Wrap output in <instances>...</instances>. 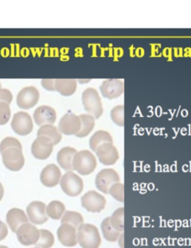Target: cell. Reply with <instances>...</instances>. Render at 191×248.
<instances>
[{"label":"cell","mask_w":191,"mask_h":248,"mask_svg":"<svg viewBox=\"0 0 191 248\" xmlns=\"http://www.w3.org/2000/svg\"><path fill=\"white\" fill-rule=\"evenodd\" d=\"M77 240L82 248H99L102 242L98 228L89 223L77 229Z\"/></svg>","instance_id":"6da1fadb"},{"label":"cell","mask_w":191,"mask_h":248,"mask_svg":"<svg viewBox=\"0 0 191 248\" xmlns=\"http://www.w3.org/2000/svg\"><path fill=\"white\" fill-rule=\"evenodd\" d=\"M82 104L85 111L95 119H99L103 113L102 101L98 91L89 88L82 93Z\"/></svg>","instance_id":"7a4b0ae2"},{"label":"cell","mask_w":191,"mask_h":248,"mask_svg":"<svg viewBox=\"0 0 191 248\" xmlns=\"http://www.w3.org/2000/svg\"><path fill=\"white\" fill-rule=\"evenodd\" d=\"M73 168L80 175H90L96 169V158L89 151L78 152L73 157Z\"/></svg>","instance_id":"3957f363"},{"label":"cell","mask_w":191,"mask_h":248,"mask_svg":"<svg viewBox=\"0 0 191 248\" xmlns=\"http://www.w3.org/2000/svg\"><path fill=\"white\" fill-rule=\"evenodd\" d=\"M60 184L63 192L69 197H77L83 191V181L72 171L66 172L61 177Z\"/></svg>","instance_id":"277c9868"},{"label":"cell","mask_w":191,"mask_h":248,"mask_svg":"<svg viewBox=\"0 0 191 248\" xmlns=\"http://www.w3.org/2000/svg\"><path fill=\"white\" fill-rule=\"evenodd\" d=\"M1 154L2 162L7 169L17 172L24 168L25 159L21 149L18 148H10Z\"/></svg>","instance_id":"5b68a950"},{"label":"cell","mask_w":191,"mask_h":248,"mask_svg":"<svg viewBox=\"0 0 191 248\" xmlns=\"http://www.w3.org/2000/svg\"><path fill=\"white\" fill-rule=\"evenodd\" d=\"M120 182V177L117 171L111 168L103 169L98 172L95 178V185L101 192L108 194L114 184Z\"/></svg>","instance_id":"8992f818"},{"label":"cell","mask_w":191,"mask_h":248,"mask_svg":"<svg viewBox=\"0 0 191 248\" xmlns=\"http://www.w3.org/2000/svg\"><path fill=\"white\" fill-rule=\"evenodd\" d=\"M82 206L90 213H100L105 209L106 200L95 191H89L81 198Z\"/></svg>","instance_id":"52a82bcc"},{"label":"cell","mask_w":191,"mask_h":248,"mask_svg":"<svg viewBox=\"0 0 191 248\" xmlns=\"http://www.w3.org/2000/svg\"><path fill=\"white\" fill-rule=\"evenodd\" d=\"M11 127L16 134L25 136L31 133L34 124L32 119L28 113L19 111L14 114Z\"/></svg>","instance_id":"ba28073f"},{"label":"cell","mask_w":191,"mask_h":248,"mask_svg":"<svg viewBox=\"0 0 191 248\" xmlns=\"http://www.w3.org/2000/svg\"><path fill=\"white\" fill-rule=\"evenodd\" d=\"M40 92L35 87L23 88L17 95V105L22 109H29L38 103Z\"/></svg>","instance_id":"9c48e42d"},{"label":"cell","mask_w":191,"mask_h":248,"mask_svg":"<svg viewBox=\"0 0 191 248\" xmlns=\"http://www.w3.org/2000/svg\"><path fill=\"white\" fill-rule=\"evenodd\" d=\"M53 142L48 138L40 136L33 142L31 153L34 157L40 160H44L50 157L53 151Z\"/></svg>","instance_id":"30bf717a"},{"label":"cell","mask_w":191,"mask_h":248,"mask_svg":"<svg viewBox=\"0 0 191 248\" xmlns=\"http://www.w3.org/2000/svg\"><path fill=\"white\" fill-rule=\"evenodd\" d=\"M17 238L24 246L36 245L40 239V230L31 223H27L18 228L16 232Z\"/></svg>","instance_id":"8fae6325"},{"label":"cell","mask_w":191,"mask_h":248,"mask_svg":"<svg viewBox=\"0 0 191 248\" xmlns=\"http://www.w3.org/2000/svg\"><path fill=\"white\" fill-rule=\"evenodd\" d=\"M80 117L72 113L65 114L59 122V131L66 136H76L81 130Z\"/></svg>","instance_id":"7c38bea8"},{"label":"cell","mask_w":191,"mask_h":248,"mask_svg":"<svg viewBox=\"0 0 191 248\" xmlns=\"http://www.w3.org/2000/svg\"><path fill=\"white\" fill-rule=\"evenodd\" d=\"M100 90L104 98L116 99L124 93V82L118 79H105L101 84Z\"/></svg>","instance_id":"4fadbf2b"},{"label":"cell","mask_w":191,"mask_h":248,"mask_svg":"<svg viewBox=\"0 0 191 248\" xmlns=\"http://www.w3.org/2000/svg\"><path fill=\"white\" fill-rule=\"evenodd\" d=\"M47 206L43 202L34 201L30 203L27 208L28 218L33 224L42 225L48 220L46 212Z\"/></svg>","instance_id":"5bb4252c"},{"label":"cell","mask_w":191,"mask_h":248,"mask_svg":"<svg viewBox=\"0 0 191 248\" xmlns=\"http://www.w3.org/2000/svg\"><path fill=\"white\" fill-rule=\"evenodd\" d=\"M95 152L100 162L107 166L114 165L119 159L118 150L113 143H103L98 148Z\"/></svg>","instance_id":"9a60e30c"},{"label":"cell","mask_w":191,"mask_h":248,"mask_svg":"<svg viewBox=\"0 0 191 248\" xmlns=\"http://www.w3.org/2000/svg\"><path fill=\"white\" fill-rule=\"evenodd\" d=\"M57 235L59 242L63 246L72 248L77 245V229L72 225L62 223L58 229Z\"/></svg>","instance_id":"2e32d148"},{"label":"cell","mask_w":191,"mask_h":248,"mask_svg":"<svg viewBox=\"0 0 191 248\" xmlns=\"http://www.w3.org/2000/svg\"><path fill=\"white\" fill-rule=\"evenodd\" d=\"M61 179V172L59 167L55 164L46 166L40 174V181L46 187L52 188L60 184Z\"/></svg>","instance_id":"e0dca14e"},{"label":"cell","mask_w":191,"mask_h":248,"mask_svg":"<svg viewBox=\"0 0 191 248\" xmlns=\"http://www.w3.org/2000/svg\"><path fill=\"white\" fill-rule=\"evenodd\" d=\"M34 120L39 126L54 124L56 120V111L49 106H41L34 111Z\"/></svg>","instance_id":"ac0fdd59"},{"label":"cell","mask_w":191,"mask_h":248,"mask_svg":"<svg viewBox=\"0 0 191 248\" xmlns=\"http://www.w3.org/2000/svg\"><path fill=\"white\" fill-rule=\"evenodd\" d=\"M7 223L11 231L16 233L20 226L29 223V218L24 210L18 208H13L7 213Z\"/></svg>","instance_id":"d6986e66"},{"label":"cell","mask_w":191,"mask_h":248,"mask_svg":"<svg viewBox=\"0 0 191 248\" xmlns=\"http://www.w3.org/2000/svg\"><path fill=\"white\" fill-rule=\"evenodd\" d=\"M77 151L72 147H64L59 151L57 155L58 163L60 165V168H63L65 170H73V160Z\"/></svg>","instance_id":"ffe728a7"},{"label":"cell","mask_w":191,"mask_h":248,"mask_svg":"<svg viewBox=\"0 0 191 248\" xmlns=\"http://www.w3.org/2000/svg\"><path fill=\"white\" fill-rule=\"evenodd\" d=\"M77 88V82L73 79H55L56 91L63 96H70L74 94Z\"/></svg>","instance_id":"44dd1931"},{"label":"cell","mask_w":191,"mask_h":248,"mask_svg":"<svg viewBox=\"0 0 191 248\" xmlns=\"http://www.w3.org/2000/svg\"><path fill=\"white\" fill-rule=\"evenodd\" d=\"M44 136L48 138L53 142V145H57L60 143L62 139V136L60 132L57 127H55L53 124H45L41 126L37 131V137Z\"/></svg>","instance_id":"7402d4cb"},{"label":"cell","mask_w":191,"mask_h":248,"mask_svg":"<svg viewBox=\"0 0 191 248\" xmlns=\"http://www.w3.org/2000/svg\"><path fill=\"white\" fill-rule=\"evenodd\" d=\"M106 143H113L112 136L105 130H98L89 139V147L93 152H96L100 146Z\"/></svg>","instance_id":"603a6c76"},{"label":"cell","mask_w":191,"mask_h":248,"mask_svg":"<svg viewBox=\"0 0 191 248\" xmlns=\"http://www.w3.org/2000/svg\"><path fill=\"white\" fill-rule=\"evenodd\" d=\"M101 229H102L104 238L108 242H117L121 235V232L116 230L113 227L110 217H106L103 220L102 223H101Z\"/></svg>","instance_id":"cb8c5ba5"},{"label":"cell","mask_w":191,"mask_h":248,"mask_svg":"<svg viewBox=\"0 0 191 248\" xmlns=\"http://www.w3.org/2000/svg\"><path fill=\"white\" fill-rule=\"evenodd\" d=\"M47 216L53 220L61 219L66 212V207L64 204L60 201H52L49 203L46 208Z\"/></svg>","instance_id":"d4e9b609"},{"label":"cell","mask_w":191,"mask_h":248,"mask_svg":"<svg viewBox=\"0 0 191 248\" xmlns=\"http://www.w3.org/2000/svg\"><path fill=\"white\" fill-rule=\"evenodd\" d=\"M82 122L80 131L76 135L78 138H85L88 136L95 127V119L90 114H82L79 116Z\"/></svg>","instance_id":"484cf974"},{"label":"cell","mask_w":191,"mask_h":248,"mask_svg":"<svg viewBox=\"0 0 191 248\" xmlns=\"http://www.w3.org/2000/svg\"><path fill=\"white\" fill-rule=\"evenodd\" d=\"M61 223H69L78 229L84 224V218L77 212L66 211L61 217Z\"/></svg>","instance_id":"4316f807"},{"label":"cell","mask_w":191,"mask_h":248,"mask_svg":"<svg viewBox=\"0 0 191 248\" xmlns=\"http://www.w3.org/2000/svg\"><path fill=\"white\" fill-rule=\"evenodd\" d=\"M55 238L53 233L48 230H40V239L36 243V248H51L54 245Z\"/></svg>","instance_id":"83f0119b"},{"label":"cell","mask_w":191,"mask_h":248,"mask_svg":"<svg viewBox=\"0 0 191 248\" xmlns=\"http://www.w3.org/2000/svg\"><path fill=\"white\" fill-rule=\"evenodd\" d=\"M111 219V225L118 232H122L124 230V208L121 207V208L117 209V210L114 211Z\"/></svg>","instance_id":"f1b7e54d"},{"label":"cell","mask_w":191,"mask_h":248,"mask_svg":"<svg viewBox=\"0 0 191 248\" xmlns=\"http://www.w3.org/2000/svg\"><path fill=\"white\" fill-rule=\"evenodd\" d=\"M111 118L113 123L119 127L124 126V107L118 105L114 107L111 111Z\"/></svg>","instance_id":"f546056e"},{"label":"cell","mask_w":191,"mask_h":248,"mask_svg":"<svg viewBox=\"0 0 191 248\" xmlns=\"http://www.w3.org/2000/svg\"><path fill=\"white\" fill-rule=\"evenodd\" d=\"M108 194H111L116 200L120 202H124V186L121 183H117L114 184L110 188Z\"/></svg>","instance_id":"4dcf8cb0"},{"label":"cell","mask_w":191,"mask_h":248,"mask_svg":"<svg viewBox=\"0 0 191 248\" xmlns=\"http://www.w3.org/2000/svg\"><path fill=\"white\" fill-rule=\"evenodd\" d=\"M10 148H18L22 150V145L18 139L14 137H7L0 143V152L2 153L4 151Z\"/></svg>","instance_id":"1f68e13d"},{"label":"cell","mask_w":191,"mask_h":248,"mask_svg":"<svg viewBox=\"0 0 191 248\" xmlns=\"http://www.w3.org/2000/svg\"><path fill=\"white\" fill-rule=\"evenodd\" d=\"M11 111L10 104L0 102V125L7 124L11 118Z\"/></svg>","instance_id":"d6a6232c"},{"label":"cell","mask_w":191,"mask_h":248,"mask_svg":"<svg viewBox=\"0 0 191 248\" xmlns=\"http://www.w3.org/2000/svg\"><path fill=\"white\" fill-rule=\"evenodd\" d=\"M12 93L8 89L0 88V102H5L10 104L12 102Z\"/></svg>","instance_id":"836d02e7"},{"label":"cell","mask_w":191,"mask_h":248,"mask_svg":"<svg viewBox=\"0 0 191 248\" xmlns=\"http://www.w3.org/2000/svg\"><path fill=\"white\" fill-rule=\"evenodd\" d=\"M42 85L44 89L49 91H56L55 88V79H43L42 80Z\"/></svg>","instance_id":"e575fe53"},{"label":"cell","mask_w":191,"mask_h":248,"mask_svg":"<svg viewBox=\"0 0 191 248\" xmlns=\"http://www.w3.org/2000/svg\"><path fill=\"white\" fill-rule=\"evenodd\" d=\"M8 234V226L5 223L0 220V241H2L7 237Z\"/></svg>","instance_id":"d590c367"},{"label":"cell","mask_w":191,"mask_h":248,"mask_svg":"<svg viewBox=\"0 0 191 248\" xmlns=\"http://www.w3.org/2000/svg\"><path fill=\"white\" fill-rule=\"evenodd\" d=\"M4 193H5V191H4L3 186L0 183V201L3 198Z\"/></svg>","instance_id":"8d00e7d4"},{"label":"cell","mask_w":191,"mask_h":248,"mask_svg":"<svg viewBox=\"0 0 191 248\" xmlns=\"http://www.w3.org/2000/svg\"><path fill=\"white\" fill-rule=\"evenodd\" d=\"M0 248H8V247L4 246V245H0Z\"/></svg>","instance_id":"74e56055"},{"label":"cell","mask_w":191,"mask_h":248,"mask_svg":"<svg viewBox=\"0 0 191 248\" xmlns=\"http://www.w3.org/2000/svg\"><path fill=\"white\" fill-rule=\"evenodd\" d=\"M0 88H1V84H0Z\"/></svg>","instance_id":"f35d334b"},{"label":"cell","mask_w":191,"mask_h":248,"mask_svg":"<svg viewBox=\"0 0 191 248\" xmlns=\"http://www.w3.org/2000/svg\"></svg>","instance_id":"ab89813d"}]
</instances>
